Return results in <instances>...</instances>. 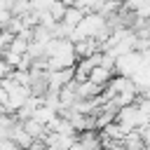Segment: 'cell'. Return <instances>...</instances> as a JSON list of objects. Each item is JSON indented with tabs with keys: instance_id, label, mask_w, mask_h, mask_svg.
<instances>
[{
	"instance_id": "1",
	"label": "cell",
	"mask_w": 150,
	"mask_h": 150,
	"mask_svg": "<svg viewBox=\"0 0 150 150\" xmlns=\"http://www.w3.org/2000/svg\"><path fill=\"white\" fill-rule=\"evenodd\" d=\"M45 61H47L49 70L75 68V63H77L75 45L68 38H52L49 45H47V49H45Z\"/></svg>"
},
{
	"instance_id": "2",
	"label": "cell",
	"mask_w": 150,
	"mask_h": 150,
	"mask_svg": "<svg viewBox=\"0 0 150 150\" xmlns=\"http://www.w3.org/2000/svg\"><path fill=\"white\" fill-rule=\"evenodd\" d=\"M145 56L143 52L134 49V52H127V54H120L115 59V75H124V77H131L141 66H143Z\"/></svg>"
},
{
	"instance_id": "3",
	"label": "cell",
	"mask_w": 150,
	"mask_h": 150,
	"mask_svg": "<svg viewBox=\"0 0 150 150\" xmlns=\"http://www.w3.org/2000/svg\"><path fill=\"white\" fill-rule=\"evenodd\" d=\"M112 75H115V70H112V68H105V66H101V63H98V66H94V68H91V73H89V77H87V80H89V82H94V84H98V87L103 89V87L112 80Z\"/></svg>"
},
{
	"instance_id": "4",
	"label": "cell",
	"mask_w": 150,
	"mask_h": 150,
	"mask_svg": "<svg viewBox=\"0 0 150 150\" xmlns=\"http://www.w3.org/2000/svg\"><path fill=\"white\" fill-rule=\"evenodd\" d=\"M12 70H14V68H12V66L0 56V82H2L5 77H9V75H12Z\"/></svg>"
},
{
	"instance_id": "5",
	"label": "cell",
	"mask_w": 150,
	"mask_h": 150,
	"mask_svg": "<svg viewBox=\"0 0 150 150\" xmlns=\"http://www.w3.org/2000/svg\"><path fill=\"white\" fill-rule=\"evenodd\" d=\"M0 150H21V148H19V145L7 136V138H2V141H0Z\"/></svg>"
},
{
	"instance_id": "6",
	"label": "cell",
	"mask_w": 150,
	"mask_h": 150,
	"mask_svg": "<svg viewBox=\"0 0 150 150\" xmlns=\"http://www.w3.org/2000/svg\"><path fill=\"white\" fill-rule=\"evenodd\" d=\"M138 134H141V138L145 141V145L150 148V124H148V127H143V129H138Z\"/></svg>"
},
{
	"instance_id": "7",
	"label": "cell",
	"mask_w": 150,
	"mask_h": 150,
	"mask_svg": "<svg viewBox=\"0 0 150 150\" xmlns=\"http://www.w3.org/2000/svg\"><path fill=\"white\" fill-rule=\"evenodd\" d=\"M143 96H148V98H150V87H148V89L143 91Z\"/></svg>"
}]
</instances>
